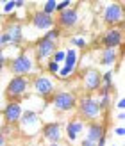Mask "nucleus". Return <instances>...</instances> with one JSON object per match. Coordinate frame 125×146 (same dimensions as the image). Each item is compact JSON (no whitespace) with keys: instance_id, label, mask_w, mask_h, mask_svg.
Instances as JSON below:
<instances>
[{"instance_id":"nucleus-1","label":"nucleus","mask_w":125,"mask_h":146,"mask_svg":"<svg viewBox=\"0 0 125 146\" xmlns=\"http://www.w3.org/2000/svg\"><path fill=\"white\" fill-rule=\"evenodd\" d=\"M77 109L80 118H84L88 121H95L97 118L102 116V109L98 104V98H95L93 94H84L77 100Z\"/></svg>"},{"instance_id":"nucleus-2","label":"nucleus","mask_w":125,"mask_h":146,"mask_svg":"<svg viewBox=\"0 0 125 146\" xmlns=\"http://www.w3.org/2000/svg\"><path fill=\"white\" fill-rule=\"evenodd\" d=\"M31 89V80L29 77H20V75H14L9 78V82L5 86V96L9 98V102H18L20 98H23L27 91Z\"/></svg>"},{"instance_id":"nucleus-3","label":"nucleus","mask_w":125,"mask_h":146,"mask_svg":"<svg viewBox=\"0 0 125 146\" xmlns=\"http://www.w3.org/2000/svg\"><path fill=\"white\" fill-rule=\"evenodd\" d=\"M9 70L14 75L27 77L36 70V59L29 52H21L16 57H13V61L9 62Z\"/></svg>"},{"instance_id":"nucleus-4","label":"nucleus","mask_w":125,"mask_h":146,"mask_svg":"<svg viewBox=\"0 0 125 146\" xmlns=\"http://www.w3.org/2000/svg\"><path fill=\"white\" fill-rule=\"evenodd\" d=\"M50 102L52 107L59 112H72L77 107V96L72 91H55L50 96Z\"/></svg>"},{"instance_id":"nucleus-5","label":"nucleus","mask_w":125,"mask_h":146,"mask_svg":"<svg viewBox=\"0 0 125 146\" xmlns=\"http://www.w3.org/2000/svg\"><path fill=\"white\" fill-rule=\"evenodd\" d=\"M31 87H32V91L38 94V96H41V98H50L55 93L54 80L50 78V77H47V75H41V73L32 78Z\"/></svg>"},{"instance_id":"nucleus-6","label":"nucleus","mask_w":125,"mask_h":146,"mask_svg":"<svg viewBox=\"0 0 125 146\" xmlns=\"http://www.w3.org/2000/svg\"><path fill=\"white\" fill-rule=\"evenodd\" d=\"M57 50V43L55 41H50V39H45L41 36V38L36 41V46H34V54H36V61L39 64L41 62H48L52 59L54 52Z\"/></svg>"},{"instance_id":"nucleus-7","label":"nucleus","mask_w":125,"mask_h":146,"mask_svg":"<svg viewBox=\"0 0 125 146\" xmlns=\"http://www.w3.org/2000/svg\"><path fill=\"white\" fill-rule=\"evenodd\" d=\"M55 23H57V29H75L79 25V9L75 5H72L68 7V9H64L61 13H57V20H55Z\"/></svg>"},{"instance_id":"nucleus-8","label":"nucleus","mask_w":125,"mask_h":146,"mask_svg":"<svg viewBox=\"0 0 125 146\" xmlns=\"http://www.w3.org/2000/svg\"><path fill=\"white\" fill-rule=\"evenodd\" d=\"M102 18L107 25H122L123 21V4L120 2H111L104 7V13H102Z\"/></svg>"},{"instance_id":"nucleus-9","label":"nucleus","mask_w":125,"mask_h":146,"mask_svg":"<svg viewBox=\"0 0 125 146\" xmlns=\"http://www.w3.org/2000/svg\"><path fill=\"white\" fill-rule=\"evenodd\" d=\"M18 123L21 125V128H23L27 134H31V135L38 132V130H39V125H41L39 116H38V112H36V111H23Z\"/></svg>"},{"instance_id":"nucleus-10","label":"nucleus","mask_w":125,"mask_h":146,"mask_svg":"<svg viewBox=\"0 0 125 146\" xmlns=\"http://www.w3.org/2000/svg\"><path fill=\"white\" fill-rule=\"evenodd\" d=\"M122 43H123V32H122V29L111 27V29H107V31L104 32V36H102V45H104V48H114V50H118L122 46Z\"/></svg>"},{"instance_id":"nucleus-11","label":"nucleus","mask_w":125,"mask_h":146,"mask_svg":"<svg viewBox=\"0 0 125 146\" xmlns=\"http://www.w3.org/2000/svg\"><path fill=\"white\" fill-rule=\"evenodd\" d=\"M31 23L36 31H50V29H54L55 25V20L54 16H50V14H45L43 11H36L32 16H31Z\"/></svg>"},{"instance_id":"nucleus-12","label":"nucleus","mask_w":125,"mask_h":146,"mask_svg":"<svg viewBox=\"0 0 125 146\" xmlns=\"http://www.w3.org/2000/svg\"><path fill=\"white\" fill-rule=\"evenodd\" d=\"M43 132V137L48 141V143H61L63 139V127L59 121H50V123H45L41 128Z\"/></svg>"},{"instance_id":"nucleus-13","label":"nucleus","mask_w":125,"mask_h":146,"mask_svg":"<svg viewBox=\"0 0 125 146\" xmlns=\"http://www.w3.org/2000/svg\"><path fill=\"white\" fill-rule=\"evenodd\" d=\"M21 112H23V109H21L20 102H7L2 114H4V119L7 125H16L21 118Z\"/></svg>"},{"instance_id":"nucleus-14","label":"nucleus","mask_w":125,"mask_h":146,"mask_svg":"<svg viewBox=\"0 0 125 146\" xmlns=\"http://www.w3.org/2000/svg\"><path fill=\"white\" fill-rule=\"evenodd\" d=\"M4 32L9 36V43L13 46L21 45V41H23V38H25L23 36V27H21V23H18V21H7Z\"/></svg>"},{"instance_id":"nucleus-15","label":"nucleus","mask_w":125,"mask_h":146,"mask_svg":"<svg viewBox=\"0 0 125 146\" xmlns=\"http://www.w3.org/2000/svg\"><path fill=\"white\" fill-rule=\"evenodd\" d=\"M77 68V50L75 48H68L66 50V57H64V66L59 70L57 77L61 78H68V75H72Z\"/></svg>"},{"instance_id":"nucleus-16","label":"nucleus","mask_w":125,"mask_h":146,"mask_svg":"<svg viewBox=\"0 0 125 146\" xmlns=\"http://www.w3.org/2000/svg\"><path fill=\"white\" fill-rule=\"evenodd\" d=\"M82 80H84V87L88 91H98L102 86V73L95 68H90L84 71Z\"/></svg>"},{"instance_id":"nucleus-17","label":"nucleus","mask_w":125,"mask_h":146,"mask_svg":"<svg viewBox=\"0 0 125 146\" xmlns=\"http://www.w3.org/2000/svg\"><path fill=\"white\" fill-rule=\"evenodd\" d=\"M104 135H106V127L102 125V123H98V121H90V123H88L84 139H88V141H91V143L97 144Z\"/></svg>"},{"instance_id":"nucleus-18","label":"nucleus","mask_w":125,"mask_h":146,"mask_svg":"<svg viewBox=\"0 0 125 146\" xmlns=\"http://www.w3.org/2000/svg\"><path fill=\"white\" fill-rule=\"evenodd\" d=\"M82 132H84V121L80 118H73L66 123V139L70 143H75Z\"/></svg>"},{"instance_id":"nucleus-19","label":"nucleus","mask_w":125,"mask_h":146,"mask_svg":"<svg viewBox=\"0 0 125 146\" xmlns=\"http://www.w3.org/2000/svg\"><path fill=\"white\" fill-rule=\"evenodd\" d=\"M118 59H120V52L114 50V48H104L100 52V64L102 66L111 68V66H114V64L118 62Z\"/></svg>"},{"instance_id":"nucleus-20","label":"nucleus","mask_w":125,"mask_h":146,"mask_svg":"<svg viewBox=\"0 0 125 146\" xmlns=\"http://www.w3.org/2000/svg\"><path fill=\"white\" fill-rule=\"evenodd\" d=\"M41 11L45 14H50V16H54V13H57V2L55 0H47L45 4H43Z\"/></svg>"},{"instance_id":"nucleus-21","label":"nucleus","mask_w":125,"mask_h":146,"mask_svg":"<svg viewBox=\"0 0 125 146\" xmlns=\"http://www.w3.org/2000/svg\"><path fill=\"white\" fill-rule=\"evenodd\" d=\"M43 38H45V39H50V41H55L57 43V39H59L61 38V31H59V29H50V31H47L45 34H43Z\"/></svg>"},{"instance_id":"nucleus-22","label":"nucleus","mask_w":125,"mask_h":146,"mask_svg":"<svg viewBox=\"0 0 125 146\" xmlns=\"http://www.w3.org/2000/svg\"><path fill=\"white\" fill-rule=\"evenodd\" d=\"M59 70H61V64L54 62L52 59H50V61L47 62V71L50 73V75H57V73H59Z\"/></svg>"},{"instance_id":"nucleus-23","label":"nucleus","mask_w":125,"mask_h":146,"mask_svg":"<svg viewBox=\"0 0 125 146\" xmlns=\"http://www.w3.org/2000/svg\"><path fill=\"white\" fill-rule=\"evenodd\" d=\"M64 57H66V50H59V48H57L54 52V55H52V61L57 62V64H61V62H64Z\"/></svg>"},{"instance_id":"nucleus-24","label":"nucleus","mask_w":125,"mask_h":146,"mask_svg":"<svg viewBox=\"0 0 125 146\" xmlns=\"http://www.w3.org/2000/svg\"><path fill=\"white\" fill-rule=\"evenodd\" d=\"M98 104H100L102 112H104L106 109L111 107V96H109V94H106V96H100V98H98Z\"/></svg>"},{"instance_id":"nucleus-25","label":"nucleus","mask_w":125,"mask_h":146,"mask_svg":"<svg viewBox=\"0 0 125 146\" xmlns=\"http://www.w3.org/2000/svg\"><path fill=\"white\" fill-rule=\"evenodd\" d=\"M70 43H72V45H75L77 48H86L88 46V41L84 38H72Z\"/></svg>"},{"instance_id":"nucleus-26","label":"nucleus","mask_w":125,"mask_h":146,"mask_svg":"<svg viewBox=\"0 0 125 146\" xmlns=\"http://www.w3.org/2000/svg\"><path fill=\"white\" fill-rule=\"evenodd\" d=\"M9 45H11V43H9V36L2 31V32H0V52H2L5 46H9Z\"/></svg>"},{"instance_id":"nucleus-27","label":"nucleus","mask_w":125,"mask_h":146,"mask_svg":"<svg viewBox=\"0 0 125 146\" xmlns=\"http://www.w3.org/2000/svg\"><path fill=\"white\" fill-rule=\"evenodd\" d=\"M102 84H104V86H113V71L111 70L106 71L104 75H102Z\"/></svg>"},{"instance_id":"nucleus-28","label":"nucleus","mask_w":125,"mask_h":146,"mask_svg":"<svg viewBox=\"0 0 125 146\" xmlns=\"http://www.w3.org/2000/svg\"><path fill=\"white\" fill-rule=\"evenodd\" d=\"M73 4L70 2V0H64V2H57V13H61L64 9H68V7H72Z\"/></svg>"},{"instance_id":"nucleus-29","label":"nucleus","mask_w":125,"mask_h":146,"mask_svg":"<svg viewBox=\"0 0 125 146\" xmlns=\"http://www.w3.org/2000/svg\"><path fill=\"white\" fill-rule=\"evenodd\" d=\"M16 7H14V0H7L4 4V13H13Z\"/></svg>"},{"instance_id":"nucleus-30","label":"nucleus","mask_w":125,"mask_h":146,"mask_svg":"<svg viewBox=\"0 0 125 146\" xmlns=\"http://www.w3.org/2000/svg\"><path fill=\"white\" fill-rule=\"evenodd\" d=\"M4 66H5V57L0 52V75H2V71H4Z\"/></svg>"},{"instance_id":"nucleus-31","label":"nucleus","mask_w":125,"mask_h":146,"mask_svg":"<svg viewBox=\"0 0 125 146\" xmlns=\"http://www.w3.org/2000/svg\"><path fill=\"white\" fill-rule=\"evenodd\" d=\"M14 7H16V9H21V7H25V2L23 0H14Z\"/></svg>"},{"instance_id":"nucleus-32","label":"nucleus","mask_w":125,"mask_h":146,"mask_svg":"<svg viewBox=\"0 0 125 146\" xmlns=\"http://www.w3.org/2000/svg\"><path fill=\"white\" fill-rule=\"evenodd\" d=\"M80 146H97V144H95V143H91V141H88V139H82Z\"/></svg>"},{"instance_id":"nucleus-33","label":"nucleus","mask_w":125,"mask_h":146,"mask_svg":"<svg viewBox=\"0 0 125 146\" xmlns=\"http://www.w3.org/2000/svg\"><path fill=\"white\" fill-rule=\"evenodd\" d=\"M114 134L118 135V137H123V128H122V127H118V128L114 130Z\"/></svg>"},{"instance_id":"nucleus-34","label":"nucleus","mask_w":125,"mask_h":146,"mask_svg":"<svg viewBox=\"0 0 125 146\" xmlns=\"http://www.w3.org/2000/svg\"><path fill=\"white\" fill-rule=\"evenodd\" d=\"M116 107H118V109H120V111H123V107H125V100L122 98V100L118 102V105H116Z\"/></svg>"},{"instance_id":"nucleus-35","label":"nucleus","mask_w":125,"mask_h":146,"mask_svg":"<svg viewBox=\"0 0 125 146\" xmlns=\"http://www.w3.org/2000/svg\"><path fill=\"white\" fill-rule=\"evenodd\" d=\"M0 146H5V137H4L2 132H0Z\"/></svg>"},{"instance_id":"nucleus-36","label":"nucleus","mask_w":125,"mask_h":146,"mask_svg":"<svg viewBox=\"0 0 125 146\" xmlns=\"http://www.w3.org/2000/svg\"><path fill=\"white\" fill-rule=\"evenodd\" d=\"M97 146H106V135H104V137H102V139L97 143Z\"/></svg>"},{"instance_id":"nucleus-37","label":"nucleus","mask_w":125,"mask_h":146,"mask_svg":"<svg viewBox=\"0 0 125 146\" xmlns=\"http://www.w3.org/2000/svg\"><path fill=\"white\" fill-rule=\"evenodd\" d=\"M48 146H63L61 143H48Z\"/></svg>"},{"instance_id":"nucleus-38","label":"nucleus","mask_w":125,"mask_h":146,"mask_svg":"<svg viewBox=\"0 0 125 146\" xmlns=\"http://www.w3.org/2000/svg\"><path fill=\"white\" fill-rule=\"evenodd\" d=\"M0 96H2V87H0Z\"/></svg>"},{"instance_id":"nucleus-39","label":"nucleus","mask_w":125,"mask_h":146,"mask_svg":"<svg viewBox=\"0 0 125 146\" xmlns=\"http://www.w3.org/2000/svg\"><path fill=\"white\" fill-rule=\"evenodd\" d=\"M113 146H114V144H113Z\"/></svg>"}]
</instances>
